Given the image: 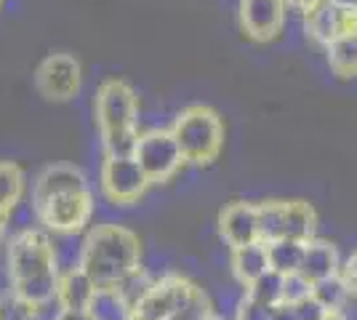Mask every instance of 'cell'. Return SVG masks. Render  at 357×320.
<instances>
[{"label": "cell", "instance_id": "7402d4cb", "mask_svg": "<svg viewBox=\"0 0 357 320\" xmlns=\"http://www.w3.org/2000/svg\"><path fill=\"white\" fill-rule=\"evenodd\" d=\"M248 296H253L256 302H261V305L267 307H278L283 305V275L275 273V270H269L264 273L253 286L245 289Z\"/></svg>", "mask_w": 357, "mask_h": 320}, {"label": "cell", "instance_id": "4316f807", "mask_svg": "<svg viewBox=\"0 0 357 320\" xmlns=\"http://www.w3.org/2000/svg\"><path fill=\"white\" fill-rule=\"evenodd\" d=\"M296 312L301 320H323L328 315V310L314 296H310V299H304V302H298L296 305Z\"/></svg>", "mask_w": 357, "mask_h": 320}, {"label": "cell", "instance_id": "4fadbf2b", "mask_svg": "<svg viewBox=\"0 0 357 320\" xmlns=\"http://www.w3.org/2000/svg\"><path fill=\"white\" fill-rule=\"evenodd\" d=\"M219 235L222 241L232 248L248 245L261 241V229H259V203H245L235 200L229 206H224L219 213Z\"/></svg>", "mask_w": 357, "mask_h": 320}, {"label": "cell", "instance_id": "44dd1931", "mask_svg": "<svg viewBox=\"0 0 357 320\" xmlns=\"http://www.w3.org/2000/svg\"><path fill=\"white\" fill-rule=\"evenodd\" d=\"M312 296L326 307L328 312H342V307L347 305V299H349V291H347V283H344L342 273L331 275V277H323V280H314Z\"/></svg>", "mask_w": 357, "mask_h": 320}, {"label": "cell", "instance_id": "ba28073f", "mask_svg": "<svg viewBox=\"0 0 357 320\" xmlns=\"http://www.w3.org/2000/svg\"><path fill=\"white\" fill-rule=\"evenodd\" d=\"M131 155L144 168L152 184H165L168 179H174L181 163H187L171 128H152V131L139 134Z\"/></svg>", "mask_w": 357, "mask_h": 320}, {"label": "cell", "instance_id": "277c9868", "mask_svg": "<svg viewBox=\"0 0 357 320\" xmlns=\"http://www.w3.org/2000/svg\"><path fill=\"white\" fill-rule=\"evenodd\" d=\"M93 118L105 155H131L139 139V96L120 77H109L96 89Z\"/></svg>", "mask_w": 357, "mask_h": 320}, {"label": "cell", "instance_id": "9a60e30c", "mask_svg": "<svg viewBox=\"0 0 357 320\" xmlns=\"http://www.w3.org/2000/svg\"><path fill=\"white\" fill-rule=\"evenodd\" d=\"M229 264H232L235 280H238L243 289H248V286H253L261 275L272 270L267 243H264V241H256V243L232 248V259H229Z\"/></svg>", "mask_w": 357, "mask_h": 320}, {"label": "cell", "instance_id": "836d02e7", "mask_svg": "<svg viewBox=\"0 0 357 320\" xmlns=\"http://www.w3.org/2000/svg\"><path fill=\"white\" fill-rule=\"evenodd\" d=\"M200 320H219V318H216V315L211 312V315H206V318H200Z\"/></svg>", "mask_w": 357, "mask_h": 320}, {"label": "cell", "instance_id": "d4e9b609", "mask_svg": "<svg viewBox=\"0 0 357 320\" xmlns=\"http://www.w3.org/2000/svg\"><path fill=\"white\" fill-rule=\"evenodd\" d=\"M272 315V307L261 305V302H256L253 296H243L238 305V312H235V320H269Z\"/></svg>", "mask_w": 357, "mask_h": 320}, {"label": "cell", "instance_id": "7c38bea8", "mask_svg": "<svg viewBox=\"0 0 357 320\" xmlns=\"http://www.w3.org/2000/svg\"><path fill=\"white\" fill-rule=\"evenodd\" d=\"M304 19V32L312 38L317 46L328 48L336 38L347 32H357V11L342 8L336 0H320L310 11L301 14Z\"/></svg>", "mask_w": 357, "mask_h": 320}, {"label": "cell", "instance_id": "52a82bcc", "mask_svg": "<svg viewBox=\"0 0 357 320\" xmlns=\"http://www.w3.org/2000/svg\"><path fill=\"white\" fill-rule=\"evenodd\" d=\"M261 241H312L317 235V211L307 200H264L259 203Z\"/></svg>", "mask_w": 357, "mask_h": 320}, {"label": "cell", "instance_id": "8992f818", "mask_svg": "<svg viewBox=\"0 0 357 320\" xmlns=\"http://www.w3.org/2000/svg\"><path fill=\"white\" fill-rule=\"evenodd\" d=\"M187 163L211 166L224 147V121L216 109L206 105L184 107L171 125Z\"/></svg>", "mask_w": 357, "mask_h": 320}, {"label": "cell", "instance_id": "1f68e13d", "mask_svg": "<svg viewBox=\"0 0 357 320\" xmlns=\"http://www.w3.org/2000/svg\"><path fill=\"white\" fill-rule=\"evenodd\" d=\"M323 320H347V318H344L342 312H328V315Z\"/></svg>", "mask_w": 357, "mask_h": 320}, {"label": "cell", "instance_id": "ac0fdd59", "mask_svg": "<svg viewBox=\"0 0 357 320\" xmlns=\"http://www.w3.org/2000/svg\"><path fill=\"white\" fill-rule=\"evenodd\" d=\"M24 171L14 160H0V213L11 216L24 198Z\"/></svg>", "mask_w": 357, "mask_h": 320}, {"label": "cell", "instance_id": "e0dca14e", "mask_svg": "<svg viewBox=\"0 0 357 320\" xmlns=\"http://www.w3.org/2000/svg\"><path fill=\"white\" fill-rule=\"evenodd\" d=\"M328 67L339 80L357 77V32H347L326 48Z\"/></svg>", "mask_w": 357, "mask_h": 320}, {"label": "cell", "instance_id": "cb8c5ba5", "mask_svg": "<svg viewBox=\"0 0 357 320\" xmlns=\"http://www.w3.org/2000/svg\"><path fill=\"white\" fill-rule=\"evenodd\" d=\"M312 296V280L304 273H291L283 275V305L296 307L298 302Z\"/></svg>", "mask_w": 357, "mask_h": 320}, {"label": "cell", "instance_id": "ffe728a7", "mask_svg": "<svg viewBox=\"0 0 357 320\" xmlns=\"http://www.w3.org/2000/svg\"><path fill=\"white\" fill-rule=\"evenodd\" d=\"M131 302L120 289H99L93 296L91 312L96 320H131Z\"/></svg>", "mask_w": 357, "mask_h": 320}, {"label": "cell", "instance_id": "7a4b0ae2", "mask_svg": "<svg viewBox=\"0 0 357 320\" xmlns=\"http://www.w3.org/2000/svg\"><path fill=\"white\" fill-rule=\"evenodd\" d=\"M6 264H8L11 291L38 307L56 302V289H59L61 277L59 259H56V248L45 232L40 229L19 232L8 245Z\"/></svg>", "mask_w": 357, "mask_h": 320}, {"label": "cell", "instance_id": "2e32d148", "mask_svg": "<svg viewBox=\"0 0 357 320\" xmlns=\"http://www.w3.org/2000/svg\"><path fill=\"white\" fill-rule=\"evenodd\" d=\"M301 273L307 275L312 283L314 280H323V277H331V275H339L342 273L339 248L331 241H323V238L314 235L312 241H307V248H304Z\"/></svg>", "mask_w": 357, "mask_h": 320}, {"label": "cell", "instance_id": "8fae6325", "mask_svg": "<svg viewBox=\"0 0 357 320\" xmlns=\"http://www.w3.org/2000/svg\"><path fill=\"white\" fill-rule=\"evenodd\" d=\"M288 11L291 8L285 0H240V30L253 43H272L285 30Z\"/></svg>", "mask_w": 357, "mask_h": 320}, {"label": "cell", "instance_id": "f546056e", "mask_svg": "<svg viewBox=\"0 0 357 320\" xmlns=\"http://www.w3.org/2000/svg\"><path fill=\"white\" fill-rule=\"evenodd\" d=\"M288 3V8L291 11H296V14H304V11H310L314 3H320V0H285Z\"/></svg>", "mask_w": 357, "mask_h": 320}, {"label": "cell", "instance_id": "d6a6232c", "mask_svg": "<svg viewBox=\"0 0 357 320\" xmlns=\"http://www.w3.org/2000/svg\"><path fill=\"white\" fill-rule=\"evenodd\" d=\"M6 222H8V216L0 213V238H3V232H6Z\"/></svg>", "mask_w": 357, "mask_h": 320}, {"label": "cell", "instance_id": "e575fe53", "mask_svg": "<svg viewBox=\"0 0 357 320\" xmlns=\"http://www.w3.org/2000/svg\"><path fill=\"white\" fill-rule=\"evenodd\" d=\"M0 3H3V0H0Z\"/></svg>", "mask_w": 357, "mask_h": 320}, {"label": "cell", "instance_id": "603a6c76", "mask_svg": "<svg viewBox=\"0 0 357 320\" xmlns=\"http://www.w3.org/2000/svg\"><path fill=\"white\" fill-rule=\"evenodd\" d=\"M40 310L43 307L27 302L16 291L0 294V320H40Z\"/></svg>", "mask_w": 357, "mask_h": 320}, {"label": "cell", "instance_id": "9c48e42d", "mask_svg": "<svg viewBox=\"0 0 357 320\" xmlns=\"http://www.w3.org/2000/svg\"><path fill=\"white\" fill-rule=\"evenodd\" d=\"M149 179L134 155H105L99 187L112 206H134L147 192Z\"/></svg>", "mask_w": 357, "mask_h": 320}, {"label": "cell", "instance_id": "6da1fadb", "mask_svg": "<svg viewBox=\"0 0 357 320\" xmlns=\"http://www.w3.org/2000/svg\"><path fill=\"white\" fill-rule=\"evenodd\" d=\"M32 211L48 232H86L93 216V190L89 176L73 163L45 166L32 187Z\"/></svg>", "mask_w": 357, "mask_h": 320}, {"label": "cell", "instance_id": "d6986e66", "mask_svg": "<svg viewBox=\"0 0 357 320\" xmlns=\"http://www.w3.org/2000/svg\"><path fill=\"white\" fill-rule=\"evenodd\" d=\"M269 248V264L272 270L280 275L301 273V261H304V241H272Z\"/></svg>", "mask_w": 357, "mask_h": 320}, {"label": "cell", "instance_id": "4dcf8cb0", "mask_svg": "<svg viewBox=\"0 0 357 320\" xmlns=\"http://www.w3.org/2000/svg\"><path fill=\"white\" fill-rule=\"evenodd\" d=\"M342 8H349V11H357V0H336Z\"/></svg>", "mask_w": 357, "mask_h": 320}, {"label": "cell", "instance_id": "f1b7e54d", "mask_svg": "<svg viewBox=\"0 0 357 320\" xmlns=\"http://www.w3.org/2000/svg\"><path fill=\"white\" fill-rule=\"evenodd\" d=\"M269 320H301V318H298L296 307L278 305V307H272V315H269Z\"/></svg>", "mask_w": 357, "mask_h": 320}, {"label": "cell", "instance_id": "5b68a950", "mask_svg": "<svg viewBox=\"0 0 357 320\" xmlns=\"http://www.w3.org/2000/svg\"><path fill=\"white\" fill-rule=\"evenodd\" d=\"M211 315L206 294L181 275L152 280L131 307V320H200Z\"/></svg>", "mask_w": 357, "mask_h": 320}, {"label": "cell", "instance_id": "30bf717a", "mask_svg": "<svg viewBox=\"0 0 357 320\" xmlns=\"http://www.w3.org/2000/svg\"><path fill=\"white\" fill-rule=\"evenodd\" d=\"M83 67L67 51L48 54L35 70V89L48 102H70L80 93Z\"/></svg>", "mask_w": 357, "mask_h": 320}, {"label": "cell", "instance_id": "83f0119b", "mask_svg": "<svg viewBox=\"0 0 357 320\" xmlns=\"http://www.w3.org/2000/svg\"><path fill=\"white\" fill-rule=\"evenodd\" d=\"M54 320H96L91 310H59Z\"/></svg>", "mask_w": 357, "mask_h": 320}, {"label": "cell", "instance_id": "5bb4252c", "mask_svg": "<svg viewBox=\"0 0 357 320\" xmlns=\"http://www.w3.org/2000/svg\"><path fill=\"white\" fill-rule=\"evenodd\" d=\"M96 291H99V286L77 264L73 270L61 273L59 289H56V305H59V310H91Z\"/></svg>", "mask_w": 357, "mask_h": 320}, {"label": "cell", "instance_id": "484cf974", "mask_svg": "<svg viewBox=\"0 0 357 320\" xmlns=\"http://www.w3.org/2000/svg\"><path fill=\"white\" fill-rule=\"evenodd\" d=\"M342 277L349 291V299H357V251H352L347 261H342Z\"/></svg>", "mask_w": 357, "mask_h": 320}, {"label": "cell", "instance_id": "3957f363", "mask_svg": "<svg viewBox=\"0 0 357 320\" xmlns=\"http://www.w3.org/2000/svg\"><path fill=\"white\" fill-rule=\"evenodd\" d=\"M77 264L99 289H118L142 273V241L123 224H96L83 238Z\"/></svg>", "mask_w": 357, "mask_h": 320}]
</instances>
